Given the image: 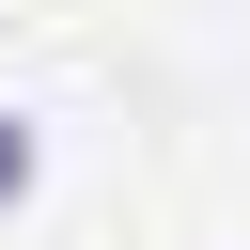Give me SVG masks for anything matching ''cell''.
<instances>
[{"instance_id": "6da1fadb", "label": "cell", "mask_w": 250, "mask_h": 250, "mask_svg": "<svg viewBox=\"0 0 250 250\" xmlns=\"http://www.w3.org/2000/svg\"><path fill=\"white\" fill-rule=\"evenodd\" d=\"M16 203H31V125L0 109V219H16Z\"/></svg>"}]
</instances>
